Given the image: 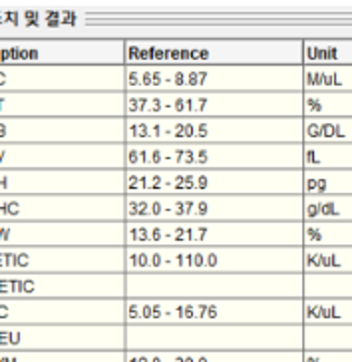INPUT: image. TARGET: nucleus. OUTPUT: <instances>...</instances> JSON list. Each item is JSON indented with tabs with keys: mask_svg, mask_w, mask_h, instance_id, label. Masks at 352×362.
Returning <instances> with one entry per match:
<instances>
[{
	"mask_svg": "<svg viewBox=\"0 0 352 362\" xmlns=\"http://www.w3.org/2000/svg\"><path fill=\"white\" fill-rule=\"evenodd\" d=\"M124 300V325H300V298Z\"/></svg>",
	"mask_w": 352,
	"mask_h": 362,
	"instance_id": "9",
	"label": "nucleus"
},
{
	"mask_svg": "<svg viewBox=\"0 0 352 362\" xmlns=\"http://www.w3.org/2000/svg\"><path fill=\"white\" fill-rule=\"evenodd\" d=\"M303 66H124L126 92H303Z\"/></svg>",
	"mask_w": 352,
	"mask_h": 362,
	"instance_id": "4",
	"label": "nucleus"
},
{
	"mask_svg": "<svg viewBox=\"0 0 352 362\" xmlns=\"http://www.w3.org/2000/svg\"><path fill=\"white\" fill-rule=\"evenodd\" d=\"M300 221H126V247H299Z\"/></svg>",
	"mask_w": 352,
	"mask_h": 362,
	"instance_id": "12",
	"label": "nucleus"
},
{
	"mask_svg": "<svg viewBox=\"0 0 352 362\" xmlns=\"http://www.w3.org/2000/svg\"><path fill=\"white\" fill-rule=\"evenodd\" d=\"M303 92H126L124 117H300Z\"/></svg>",
	"mask_w": 352,
	"mask_h": 362,
	"instance_id": "11",
	"label": "nucleus"
},
{
	"mask_svg": "<svg viewBox=\"0 0 352 362\" xmlns=\"http://www.w3.org/2000/svg\"><path fill=\"white\" fill-rule=\"evenodd\" d=\"M126 170H300V144H126Z\"/></svg>",
	"mask_w": 352,
	"mask_h": 362,
	"instance_id": "8",
	"label": "nucleus"
},
{
	"mask_svg": "<svg viewBox=\"0 0 352 362\" xmlns=\"http://www.w3.org/2000/svg\"><path fill=\"white\" fill-rule=\"evenodd\" d=\"M126 221H300V195H124Z\"/></svg>",
	"mask_w": 352,
	"mask_h": 362,
	"instance_id": "2",
	"label": "nucleus"
},
{
	"mask_svg": "<svg viewBox=\"0 0 352 362\" xmlns=\"http://www.w3.org/2000/svg\"><path fill=\"white\" fill-rule=\"evenodd\" d=\"M124 351H300V325H124Z\"/></svg>",
	"mask_w": 352,
	"mask_h": 362,
	"instance_id": "1",
	"label": "nucleus"
},
{
	"mask_svg": "<svg viewBox=\"0 0 352 362\" xmlns=\"http://www.w3.org/2000/svg\"><path fill=\"white\" fill-rule=\"evenodd\" d=\"M300 273H124V298H300Z\"/></svg>",
	"mask_w": 352,
	"mask_h": 362,
	"instance_id": "7",
	"label": "nucleus"
},
{
	"mask_svg": "<svg viewBox=\"0 0 352 362\" xmlns=\"http://www.w3.org/2000/svg\"><path fill=\"white\" fill-rule=\"evenodd\" d=\"M299 358L300 351H126V362H299Z\"/></svg>",
	"mask_w": 352,
	"mask_h": 362,
	"instance_id": "13",
	"label": "nucleus"
},
{
	"mask_svg": "<svg viewBox=\"0 0 352 362\" xmlns=\"http://www.w3.org/2000/svg\"><path fill=\"white\" fill-rule=\"evenodd\" d=\"M124 66H300V40H126Z\"/></svg>",
	"mask_w": 352,
	"mask_h": 362,
	"instance_id": "5",
	"label": "nucleus"
},
{
	"mask_svg": "<svg viewBox=\"0 0 352 362\" xmlns=\"http://www.w3.org/2000/svg\"><path fill=\"white\" fill-rule=\"evenodd\" d=\"M126 144H300V117H124Z\"/></svg>",
	"mask_w": 352,
	"mask_h": 362,
	"instance_id": "3",
	"label": "nucleus"
},
{
	"mask_svg": "<svg viewBox=\"0 0 352 362\" xmlns=\"http://www.w3.org/2000/svg\"><path fill=\"white\" fill-rule=\"evenodd\" d=\"M126 273H300V247H124Z\"/></svg>",
	"mask_w": 352,
	"mask_h": 362,
	"instance_id": "6",
	"label": "nucleus"
},
{
	"mask_svg": "<svg viewBox=\"0 0 352 362\" xmlns=\"http://www.w3.org/2000/svg\"><path fill=\"white\" fill-rule=\"evenodd\" d=\"M124 195H300V170H124Z\"/></svg>",
	"mask_w": 352,
	"mask_h": 362,
	"instance_id": "10",
	"label": "nucleus"
}]
</instances>
